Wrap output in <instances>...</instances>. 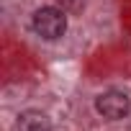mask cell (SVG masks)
Listing matches in <instances>:
<instances>
[{"instance_id":"6da1fadb","label":"cell","mask_w":131,"mask_h":131,"mask_svg":"<svg viewBox=\"0 0 131 131\" xmlns=\"http://www.w3.org/2000/svg\"><path fill=\"white\" fill-rule=\"evenodd\" d=\"M31 26L34 31L46 39V41H57L64 36V31H67V13H64L62 8L57 5H46V8H39L31 18Z\"/></svg>"},{"instance_id":"7a4b0ae2","label":"cell","mask_w":131,"mask_h":131,"mask_svg":"<svg viewBox=\"0 0 131 131\" xmlns=\"http://www.w3.org/2000/svg\"><path fill=\"white\" fill-rule=\"evenodd\" d=\"M95 111L108 121H121L131 113V98L123 90H105L95 98Z\"/></svg>"},{"instance_id":"3957f363","label":"cell","mask_w":131,"mask_h":131,"mask_svg":"<svg viewBox=\"0 0 131 131\" xmlns=\"http://www.w3.org/2000/svg\"><path fill=\"white\" fill-rule=\"evenodd\" d=\"M18 131H51V121L41 111H23L16 121Z\"/></svg>"},{"instance_id":"277c9868","label":"cell","mask_w":131,"mask_h":131,"mask_svg":"<svg viewBox=\"0 0 131 131\" xmlns=\"http://www.w3.org/2000/svg\"><path fill=\"white\" fill-rule=\"evenodd\" d=\"M57 8H62L67 16H77L85 8V0H57Z\"/></svg>"}]
</instances>
